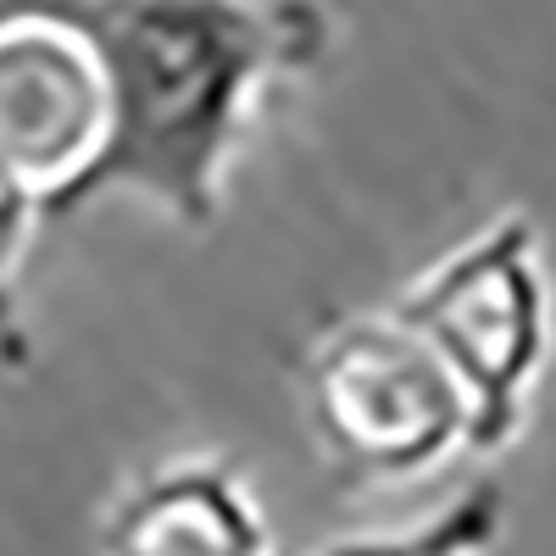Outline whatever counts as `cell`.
I'll list each match as a JSON object with an SVG mask.
<instances>
[{
  "mask_svg": "<svg viewBox=\"0 0 556 556\" xmlns=\"http://www.w3.org/2000/svg\"><path fill=\"white\" fill-rule=\"evenodd\" d=\"M106 89L89 201L139 195L206 228L267 89L329 51L317 0H67Z\"/></svg>",
  "mask_w": 556,
  "mask_h": 556,
  "instance_id": "1",
  "label": "cell"
},
{
  "mask_svg": "<svg viewBox=\"0 0 556 556\" xmlns=\"http://www.w3.org/2000/svg\"><path fill=\"white\" fill-rule=\"evenodd\" d=\"M312 434L340 484L424 479L473 451V401L395 312L329 323L301 367Z\"/></svg>",
  "mask_w": 556,
  "mask_h": 556,
  "instance_id": "2",
  "label": "cell"
},
{
  "mask_svg": "<svg viewBox=\"0 0 556 556\" xmlns=\"http://www.w3.org/2000/svg\"><path fill=\"white\" fill-rule=\"evenodd\" d=\"M417 329L473 401V451L513 445L529 412V390L551 356V285L540 240L523 217H501L468 245L440 256L390 306Z\"/></svg>",
  "mask_w": 556,
  "mask_h": 556,
  "instance_id": "3",
  "label": "cell"
},
{
  "mask_svg": "<svg viewBox=\"0 0 556 556\" xmlns=\"http://www.w3.org/2000/svg\"><path fill=\"white\" fill-rule=\"evenodd\" d=\"M106 146V89L67 0H0V178L34 212H78Z\"/></svg>",
  "mask_w": 556,
  "mask_h": 556,
  "instance_id": "4",
  "label": "cell"
},
{
  "mask_svg": "<svg viewBox=\"0 0 556 556\" xmlns=\"http://www.w3.org/2000/svg\"><path fill=\"white\" fill-rule=\"evenodd\" d=\"M101 556H267V523L228 462L178 456L106 506Z\"/></svg>",
  "mask_w": 556,
  "mask_h": 556,
  "instance_id": "5",
  "label": "cell"
},
{
  "mask_svg": "<svg viewBox=\"0 0 556 556\" xmlns=\"http://www.w3.org/2000/svg\"><path fill=\"white\" fill-rule=\"evenodd\" d=\"M501 540V490L473 484L468 495H456L440 506L434 518L401 534H362V540H334L317 556H484Z\"/></svg>",
  "mask_w": 556,
  "mask_h": 556,
  "instance_id": "6",
  "label": "cell"
},
{
  "mask_svg": "<svg viewBox=\"0 0 556 556\" xmlns=\"http://www.w3.org/2000/svg\"><path fill=\"white\" fill-rule=\"evenodd\" d=\"M34 206L0 178V362L23 367L28 362V329H23V306H17V267H23V245L34 228Z\"/></svg>",
  "mask_w": 556,
  "mask_h": 556,
  "instance_id": "7",
  "label": "cell"
}]
</instances>
